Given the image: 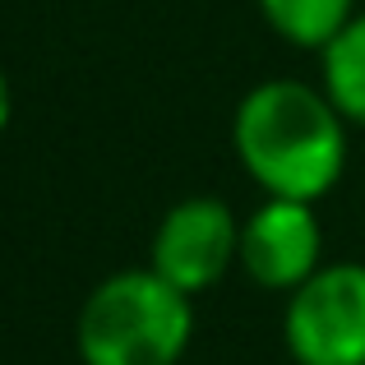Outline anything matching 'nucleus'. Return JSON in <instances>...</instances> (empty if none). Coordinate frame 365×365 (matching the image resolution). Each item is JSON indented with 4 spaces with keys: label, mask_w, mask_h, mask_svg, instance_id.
Returning <instances> with one entry per match:
<instances>
[{
    "label": "nucleus",
    "mask_w": 365,
    "mask_h": 365,
    "mask_svg": "<svg viewBox=\"0 0 365 365\" xmlns=\"http://www.w3.org/2000/svg\"><path fill=\"white\" fill-rule=\"evenodd\" d=\"M232 143L245 176L273 199L314 204L347 167V120L329 93L301 79L255 83L236 107Z\"/></svg>",
    "instance_id": "1"
},
{
    "label": "nucleus",
    "mask_w": 365,
    "mask_h": 365,
    "mask_svg": "<svg viewBox=\"0 0 365 365\" xmlns=\"http://www.w3.org/2000/svg\"><path fill=\"white\" fill-rule=\"evenodd\" d=\"M190 296L153 268L102 277L74 324L83 365H176L190 347Z\"/></svg>",
    "instance_id": "2"
},
{
    "label": "nucleus",
    "mask_w": 365,
    "mask_h": 365,
    "mask_svg": "<svg viewBox=\"0 0 365 365\" xmlns=\"http://www.w3.org/2000/svg\"><path fill=\"white\" fill-rule=\"evenodd\" d=\"M282 342L296 365H365V264H329L292 292Z\"/></svg>",
    "instance_id": "3"
},
{
    "label": "nucleus",
    "mask_w": 365,
    "mask_h": 365,
    "mask_svg": "<svg viewBox=\"0 0 365 365\" xmlns=\"http://www.w3.org/2000/svg\"><path fill=\"white\" fill-rule=\"evenodd\" d=\"M232 264H241V222L222 199L190 195L167 208V217L153 232V273H162L176 292L199 296L222 282Z\"/></svg>",
    "instance_id": "4"
},
{
    "label": "nucleus",
    "mask_w": 365,
    "mask_h": 365,
    "mask_svg": "<svg viewBox=\"0 0 365 365\" xmlns=\"http://www.w3.org/2000/svg\"><path fill=\"white\" fill-rule=\"evenodd\" d=\"M319 250V217H314V204H301V199L268 195L241 222V268L250 273V282L268 292H296L305 277H314L324 268Z\"/></svg>",
    "instance_id": "5"
},
{
    "label": "nucleus",
    "mask_w": 365,
    "mask_h": 365,
    "mask_svg": "<svg viewBox=\"0 0 365 365\" xmlns=\"http://www.w3.org/2000/svg\"><path fill=\"white\" fill-rule=\"evenodd\" d=\"M255 5L282 42L305 51H324L356 19V0H255Z\"/></svg>",
    "instance_id": "6"
},
{
    "label": "nucleus",
    "mask_w": 365,
    "mask_h": 365,
    "mask_svg": "<svg viewBox=\"0 0 365 365\" xmlns=\"http://www.w3.org/2000/svg\"><path fill=\"white\" fill-rule=\"evenodd\" d=\"M319 70H324V93L342 111V120L365 130V14H356L319 51Z\"/></svg>",
    "instance_id": "7"
},
{
    "label": "nucleus",
    "mask_w": 365,
    "mask_h": 365,
    "mask_svg": "<svg viewBox=\"0 0 365 365\" xmlns=\"http://www.w3.org/2000/svg\"><path fill=\"white\" fill-rule=\"evenodd\" d=\"M9 111H14V98H9V79H5V70H0V134H5V125H9Z\"/></svg>",
    "instance_id": "8"
}]
</instances>
